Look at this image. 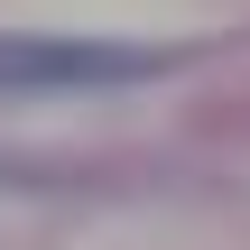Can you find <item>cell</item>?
<instances>
[{
	"label": "cell",
	"instance_id": "cell-1",
	"mask_svg": "<svg viewBox=\"0 0 250 250\" xmlns=\"http://www.w3.org/2000/svg\"><path fill=\"white\" fill-rule=\"evenodd\" d=\"M139 74H158V56H139V46L0 28V93H83V83H139Z\"/></svg>",
	"mask_w": 250,
	"mask_h": 250
}]
</instances>
